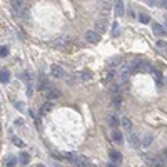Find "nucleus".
<instances>
[{"mask_svg": "<svg viewBox=\"0 0 167 167\" xmlns=\"http://www.w3.org/2000/svg\"><path fill=\"white\" fill-rule=\"evenodd\" d=\"M114 8H115L117 17H122L124 15V2L122 0H114Z\"/></svg>", "mask_w": 167, "mask_h": 167, "instance_id": "9b49d317", "label": "nucleus"}, {"mask_svg": "<svg viewBox=\"0 0 167 167\" xmlns=\"http://www.w3.org/2000/svg\"><path fill=\"white\" fill-rule=\"evenodd\" d=\"M0 129H2V127H0Z\"/></svg>", "mask_w": 167, "mask_h": 167, "instance_id": "473e14b6", "label": "nucleus"}, {"mask_svg": "<svg viewBox=\"0 0 167 167\" xmlns=\"http://www.w3.org/2000/svg\"><path fill=\"white\" fill-rule=\"evenodd\" d=\"M114 140H115L117 144H122L124 142V137H122V134H120L119 131H114Z\"/></svg>", "mask_w": 167, "mask_h": 167, "instance_id": "5701e85b", "label": "nucleus"}, {"mask_svg": "<svg viewBox=\"0 0 167 167\" xmlns=\"http://www.w3.org/2000/svg\"><path fill=\"white\" fill-rule=\"evenodd\" d=\"M132 65V70H144V72H147V70H150V65L147 64V62H135V64H131Z\"/></svg>", "mask_w": 167, "mask_h": 167, "instance_id": "6e6552de", "label": "nucleus"}, {"mask_svg": "<svg viewBox=\"0 0 167 167\" xmlns=\"http://www.w3.org/2000/svg\"><path fill=\"white\" fill-rule=\"evenodd\" d=\"M122 127L125 129L127 132L132 131V122H131V119H129V117H124V119H122Z\"/></svg>", "mask_w": 167, "mask_h": 167, "instance_id": "a211bd4d", "label": "nucleus"}, {"mask_svg": "<svg viewBox=\"0 0 167 167\" xmlns=\"http://www.w3.org/2000/svg\"><path fill=\"white\" fill-rule=\"evenodd\" d=\"M52 107H54V106H52V102H50V100H49V102H45V104H44V107H42V114H44V115H45V114H49V112L52 110Z\"/></svg>", "mask_w": 167, "mask_h": 167, "instance_id": "4be33fe9", "label": "nucleus"}, {"mask_svg": "<svg viewBox=\"0 0 167 167\" xmlns=\"http://www.w3.org/2000/svg\"><path fill=\"white\" fill-rule=\"evenodd\" d=\"M8 80H10V72H8L7 69H2V70H0V82L7 84Z\"/></svg>", "mask_w": 167, "mask_h": 167, "instance_id": "dca6fc26", "label": "nucleus"}, {"mask_svg": "<svg viewBox=\"0 0 167 167\" xmlns=\"http://www.w3.org/2000/svg\"><path fill=\"white\" fill-rule=\"evenodd\" d=\"M85 39H87L90 44H97L99 40H100V33H97L95 30H89V32L85 33Z\"/></svg>", "mask_w": 167, "mask_h": 167, "instance_id": "0eeeda50", "label": "nucleus"}, {"mask_svg": "<svg viewBox=\"0 0 167 167\" xmlns=\"http://www.w3.org/2000/svg\"><path fill=\"white\" fill-rule=\"evenodd\" d=\"M74 77H75L77 82H89L92 79V72L90 70H79V72L74 74Z\"/></svg>", "mask_w": 167, "mask_h": 167, "instance_id": "20e7f679", "label": "nucleus"}, {"mask_svg": "<svg viewBox=\"0 0 167 167\" xmlns=\"http://www.w3.org/2000/svg\"><path fill=\"white\" fill-rule=\"evenodd\" d=\"M110 159H112L114 162H117V164L122 162V156H120L119 152H115V150H110Z\"/></svg>", "mask_w": 167, "mask_h": 167, "instance_id": "6ab92c4d", "label": "nucleus"}, {"mask_svg": "<svg viewBox=\"0 0 167 167\" xmlns=\"http://www.w3.org/2000/svg\"><path fill=\"white\" fill-rule=\"evenodd\" d=\"M156 47H157V50L162 52V54H165V52H167V44L164 42V40H159V42L156 44Z\"/></svg>", "mask_w": 167, "mask_h": 167, "instance_id": "aec40b11", "label": "nucleus"}, {"mask_svg": "<svg viewBox=\"0 0 167 167\" xmlns=\"http://www.w3.org/2000/svg\"><path fill=\"white\" fill-rule=\"evenodd\" d=\"M8 55V47H0V57H7Z\"/></svg>", "mask_w": 167, "mask_h": 167, "instance_id": "cd10ccee", "label": "nucleus"}, {"mask_svg": "<svg viewBox=\"0 0 167 167\" xmlns=\"http://www.w3.org/2000/svg\"><path fill=\"white\" fill-rule=\"evenodd\" d=\"M87 167H94V165H90V164H89V165H87Z\"/></svg>", "mask_w": 167, "mask_h": 167, "instance_id": "2f4dec72", "label": "nucleus"}, {"mask_svg": "<svg viewBox=\"0 0 167 167\" xmlns=\"http://www.w3.org/2000/svg\"><path fill=\"white\" fill-rule=\"evenodd\" d=\"M134 72L132 70V65H129V64H120L119 67H117V70H115V79H117V82H125V80L131 77V74Z\"/></svg>", "mask_w": 167, "mask_h": 167, "instance_id": "f257e3e1", "label": "nucleus"}, {"mask_svg": "<svg viewBox=\"0 0 167 167\" xmlns=\"http://www.w3.org/2000/svg\"><path fill=\"white\" fill-rule=\"evenodd\" d=\"M152 30H154V33H156V35H159V37H164V35H165V29H164L160 24H154Z\"/></svg>", "mask_w": 167, "mask_h": 167, "instance_id": "2eb2a0df", "label": "nucleus"}, {"mask_svg": "<svg viewBox=\"0 0 167 167\" xmlns=\"http://www.w3.org/2000/svg\"><path fill=\"white\" fill-rule=\"evenodd\" d=\"M139 20H140L142 24H149L150 22V17L147 14H140V15H139Z\"/></svg>", "mask_w": 167, "mask_h": 167, "instance_id": "393cba45", "label": "nucleus"}, {"mask_svg": "<svg viewBox=\"0 0 167 167\" xmlns=\"http://www.w3.org/2000/svg\"><path fill=\"white\" fill-rule=\"evenodd\" d=\"M45 94H47V99H49V100H54V99H58V97H60V92H58L55 87H47V89H45Z\"/></svg>", "mask_w": 167, "mask_h": 167, "instance_id": "1a4fd4ad", "label": "nucleus"}, {"mask_svg": "<svg viewBox=\"0 0 167 167\" xmlns=\"http://www.w3.org/2000/svg\"><path fill=\"white\" fill-rule=\"evenodd\" d=\"M164 156H165V159H167V149H165V150H164Z\"/></svg>", "mask_w": 167, "mask_h": 167, "instance_id": "c756f323", "label": "nucleus"}, {"mask_svg": "<svg viewBox=\"0 0 167 167\" xmlns=\"http://www.w3.org/2000/svg\"><path fill=\"white\" fill-rule=\"evenodd\" d=\"M165 5H167V4H165Z\"/></svg>", "mask_w": 167, "mask_h": 167, "instance_id": "72a5a7b5", "label": "nucleus"}, {"mask_svg": "<svg viewBox=\"0 0 167 167\" xmlns=\"http://www.w3.org/2000/svg\"><path fill=\"white\" fill-rule=\"evenodd\" d=\"M50 74L55 79H64V77H65V70L62 69L60 65H57V64H54V65L50 67Z\"/></svg>", "mask_w": 167, "mask_h": 167, "instance_id": "39448f33", "label": "nucleus"}, {"mask_svg": "<svg viewBox=\"0 0 167 167\" xmlns=\"http://www.w3.org/2000/svg\"><path fill=\"white\" fill-rule=\"evenodd\" d=\"M15 164H17V159H15L14 156H8L7 159H5V165L7 167H14Z\"/></svg>", "mask_w": 167, "mask_h": 167, "instance_id": "412c9836", "label": "nucleus"}, {"mask_svg": "<svg viewBox=\"0 0 167 167\" xmlns=\"http://www.w3.org/2000/svg\"><path fill=\"white\" fill-rule=\"evenodd\" d=\"M67 159L72 160V164L75 167H87L89 165V159L85 156H75V154H67Z\"/></svg>", "mask_w": 167, "mask_h": 167, "instance_id": "f03ea898", "label": "nucleus"}, {"mask_svg": "<svg viewBox=\"0 0 167 167\" xmlns=\"http://www.w3.org/2000/svg\"><path fill=\"white\" fill-rule=\"evenodd\" d=\"M95 32L97 33H102V32H106V29H107V22H106V18L102 20V18H99L97 22H95Z\"/></svg>", "mask_w": 167, "mask_h": 167, "instance_id": "f8f14e48", "label": "nucleus"}, {"mask_svg": "<svg viewBox=\"0 0 167 167\" xmlns=\"http://www.w3.org/2000/svg\"><path fill=\"white\" fill-rule=\"evenodd\" d=\"M18 157H20L18 160H20V164H22V165H27V164L30 162V154H27V152H22Z\"/></svg>", "mask_w": 167, "mask_h": 167, "instance_id": "f3484780", "label": "nucleus"}, {"mask_svg": "<svg viewBox=\"0 0 167 167\" xmlns=\"http://www.w3.org/2000/svg\"><path fill=\"white\" fill-rule=\"evenodd\" d=\"M112 102H114V106H115V107H120V106H122V97H120V95H114Z\"/></svg>", "mask_w": 167, "mask_h": 167, "instance_id": "a878e982", "label": "nucleus"}, {"mask_svg": "<svg viewBox=\"0 0 167 167\" xmlns=\"http://www.w3.org/2000/svg\"><path fill=\"white\" fill-rule=\"evenodd\" d=\"M37 89H39V90H45V89H47V79H45L44 75L37 77Z\"/></svg>", "mask_w": 167, "mask_h": 167, "instance_id": "ddd939ff", "label": "nucleus"}, {"mask_svg": "<svg viewBox=\"0 0 167 167\" xmlns=\"http://www.w3.org/2000/svg\"><path fill=\"white\" fill-rule=\"evenodd\" d=\"M12 142H14V144H15V145H18V147H22V145H24V142H22V139H18V137H15V135H14V137H12Z\"/></svg>", "mask_w": 167, "mask_h": 167, "instance_id": "bb28decb", "label": "nucleus"}, {"mask_svg": "<svg viewBox=\"0 0 167 167\" xmlns=\"http://www.w3.org/2000/svg\"><path fill=\"white\" fill-rule=\"evenodd\" d=\"M52 45L57 47V49H62V50H64V49L67 50V49L70 47V39L67 35H58L57 39L52 40Z\"/></svg>", "mask_w": 167, "mask_h": 167, "instance_id": "7ed1b4c3", "label": "nucleus"}, {"mask_svg": "<svg viewBox=\"0 0 167 167\" xmlns=\"http://www.w3.org/2000/svg\"><path fill=\"white\" fill-rule=\"evenodd\" d=\"M152 140H154V137L150 134H144L142 135V140H140V145H144V147H149L150 144H152Z\"/></svg>", "mask_w": 167, "mask_h": 167, "instance_id": "4468645a", "label": "nucleus"}, {"mask_svg": "<svg viewBox=\"0 0 167 167\" xmlns=\"http://www.w3.org/2000/svg\"><path fill=\"white\" fill-rule=\"evenodd\" d=\"M117 32H119V25H117V24H114V29H112V35H117Z\"/></svg>", "mask_w": 167, "mask_h": 167, "instance_id": "c85d7f7f", "label": "nucleus"}, {"mask_svg": "<svg viewBox=\"0 0 167 167\" xmlns=\"http://www.w3.org/2000/svg\"><path fill=\"white\" fill-rule=\"evenodd\" d=\"M107 120H109V124L112 125V127L117 129V125H119V119H117L115 115H109V119H107Z\"/></svg>", "mask_w": 167, "mask_h": 167, "instance_id": "b1692460", "label": "nucleus"}, {"mask_svg": "<svg viewBox=\"0 0 167 167\" xmlns=\"http://www.w3.org/2000/svg\"><path fill=\"white\" fill-rule=\"evenodd\" d=\"M127 140H129V144H131L134 149H139V147H140V139L137 137V134H135V132H132V131L129 132Z\"/></svg>", "mask_w": 167, "mask_h": 167, "instance_id": "423d86ee", "label": "nucleus"}, {"mask_svg": "<svg viewBox=\"0 0 167 167\" xmlns=\"http://www.w3.org/2000/svg\"><path fill=\"white\" fill-rule=\"evenodd\" d=\"M107 167H117V165H114V164H109V165H107Z\"/></svg>", "mask_w": 167, "mask_h": 167, "instance_id": "7c9ffc66", "label": "nucleus"}, {"mask_svg": "<svg viewBox=\"0 0 167 167\" xmlns=\"http://www.w3.org/2000/svg\"><path fill=\"white\" fill-rule=\"evenodd\" d=\"M145 159H147V162L152 164L154 167H164V159H162V157H150V156H147Z\"/></svg>", "mask_w": 167, "mask_h": 167, "instance_id": "9d476101", "label": "nucleus"}]
</instances>
